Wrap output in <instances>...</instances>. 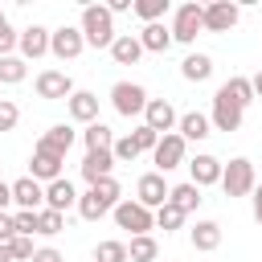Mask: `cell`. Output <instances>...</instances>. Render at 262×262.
I'll use <instances>...</instances> for the list:
<instances>
[{"label":"cell","mask_w":262,"mask_h":262,"mask_svg":"<svg viewBox=\"0 0 262 262\" xmlns=\"http://www.w3.org/2000/svg\"><path fill=\"white\" fill-rule=\"evenodd\" d=\"M78 29H82V41L94 45V49H111V41L119 37L115 33V16L106 4H86L82 16H78Z\"/></svg>","instance_id":"6da1fadb"},{"label":"cell","mask_w":262,"mask_h":262,"mask_svg":"<svg viewBox=\"0 0 262 262\" xmlns=\"http://www.w3.org/2000/svg\"><path fill=\"white\" fill-rule=\"evenodd\" d=\"M111 217H115V225L119 229H127L131 237H143V233H151L156 229V213L151 209H143L139 201H131V196H123L115 209H111Z\"/></svg>","instance_id":"7a4b0ae2"},{"label":"cell","mask_w":262,"mask_h":262,"mask_svg":"<svg viewBox=\"0 0 262 262\" xmlns=\"http://www.w3.org/2000/svg\"><path fill=\"white\" fill-rule=\"evenodd\" d=\"M254 184H258V172H254V164L246 156H233L229 164H221V188H225V196H250Z\"/></svg>","instance_id":"3957f363"},{"label":"cell","mask_w":262,"mask_h":262,"mask_svg":"<svg viewBox=\"0 0 262 262\" xmlns=\"http://www.w3.org/2000/svg\"><path fill=\"white\" fill-rule=\"evenodd\" d=\"M172 41H180V45H192L196 41V33H205V4H180L176 12H172Z\"/></svg>","instance_id":"277c9868"},{"label":"cell","mask_w":262,"mask_h":262,"mask_svg":"<svg viewBox=\"0 0 262 262\" xmlns=\"http://www.w3.org/2000/svg\"><path fill=\"white\" fill-rule=\"evenodd\" d=\"M111 106H115V115L135 119V115H143V106H147V90H143L139 82H115V86H111Z\"/></svg>","instance_id":"5b68a950"},{"label":"cell","mask_w":262,"mask_h":262,"mask_svg":"<svg viewBox=\"0 0 262 262\" xmlns=\"http://www.w3.org/2000/svg\"><path fill=\"white\" fill-rule=\"evenodd\" d=\"M184 156H188V143H184L176 131L160 135V143L151 147V164H156V172H160V176H164V172H172V168H180V164H184Z\"/></svg>","instance_id":"8992f818"},{"label":"cell","mask_w":262,"mask_h":262,"mask_svg":"<svg viewBox=\"0 0 262 262\" xmlns=\"http://www.w3.org/2000/svg\"><path fill=\"white\" fill-rule=\"evenodd\" d=\"M82 49H86V41H82L78 25H61V29L49 33V53L57 61H74V57H82Z\"/></svg>","instance_id":"52a82bcc"},{"label":"cell","mask_w":262,"mask_h":262,"mask_svg":"<svg viewBox=\"0 0 262 262\" xmlns=\"http://www.w3.org/2000/svg\"><path fill=\"white\" fill-rule=\"evenodd\" d=\"M33 90H37V98L57 102V98H70L78 86H74V78H70L66 70H41V74L33 78Z\"/></svg>","instance_id":"ba28073f"},{"label":"cell","mask_w":262,"mask_h":262,"mask_svg":"<svg viewBox=\"0 0 262 262\" xmlns=\"http://www.w3.org/2000/svg\"><path fill=\"white\" fill-rule=\"evenodd\" d=\"M176 106L168 102V98H147V106H143V127H151L156 135H168V131H176Z\"/></svg>","instance_id":"9c48e42d"},{"label":"cell","mask_w":262,"mask_h":262,"mask_svg":"<svg viewBox=\"0 0 262 262\" xmlns=\"http://www.w3.org/2000/svg\"><path fill=\"white\" fill-rule=\"evenodd\" d=\"M135 201L143 205V209H160L164 201H168V180L160 176V172H143L139 180H135Z\"/></svg>","instance_id":"30bf717a"},{"label":"cell","mask_w":262,"mask_h":262,"mask_svg":"<svg viewBox=\"0 0 262 262\" xmlns=\"http://www.w3.org/2000/svg\"><path fill=\"white\" fill-rule=\"evenodd\" d=\"M237 20H242V8L237 4H229V0L205 4V33H229Z\"/></svg>","instance_id":"8fae6325"},{"label":"cell","mask_w":262,"mask_h":262,"mask_svg":"<svg viewBox=\"0 0 262 262\" xmlns=\"http://www.w3.org/2000/svg\"><path fill=\"white\" fill-rule=\"evenodd\" d=\"M49 33H53V29H45V25H29V29H20V37H16L20 57H25V61L45 57V53H49Z\"/></svg>","instance_id":"7c38bea8"},{"label":"cell","mask_w":262,"mask_h":262,"mask_svg":"<svg viewBox=\"0 0 262 262\" xmlns=\"http://www.w3.org/2000/svg\"><path fill=\"white\" fill-rule=\"evenodd\" d=\"M242 119H246V111H242L237 102H229L225 94H213V111H209L213 131H237V127H242Z\"/></svg>","instance_id":"4fadbf2b"},{"label":"cell","mask_w":262,"mask_h":262,"mask_svg":"<svg viewBox=\"0 0 262 262\" xmlns=\"http://www.w3.org/2000/svg\"><path fill=\"white\" fill-rule=\"evenodd\" d=\"M8 188H12V205H16V209H29V213L45 209V184H37L33 176H20V180H12Z\"/></svg>","instance_id":"5bb4252c"},{"label":"cell","mask_w":262,"mask_h":262,"mask_svg":"<svg viewBox=\"0 0 262 262\" xmlns=\"http://www.w3.org/2000/svg\"><path fill=\"white\" fill-rule=\"evenodd\" d=\"M74 139H78V131H74L70 123H53V127L33 143V147H37V151H53V156H61V160H66V151L74 147Z\"/></svg>","instance_id":"9a60e30c"},{"label":"cell","mask_w":262,"mask_h":262,"mask_svg":"<svg viewBox=\"0 0 262 262\" xmlns=\"http://www.w3.org/2000/svg\"><path fill=\"white\" fill-rule=\"evenodd\" d=\"M61 164H66L61 156L33 147V156H29V176H33L37 184H53V180H61Z\"/></svg>","instance_id":"2e32d148"},{"label":"cell","mask_w":262,"mask_h":262,"mask_svg":"<svg viewBox=\"0 0 262 262\" xmlns=\"http://www.w3.org/2000/svg\"><path fill=\"white\" fill-rule=\"evenodd\" d=\"M188 176H192V184H196V188L221 184V160H217V156H209V151H196V156L188 160Z\"/></svg>","instance_id":"e0dca14e"},{"label":"cell","mask_w":262,"mask_h":262,"mask_svg":"<svg viewBox=\"0 0 262 262\" xmlns=\"http://www.w3.org/2000/svg\"><path fill=\"white\" fill-rule=\"evenodd\" d=\"M66 111H70L74 123L90 127V123H98V94H90V90H74V94L66 98Z\"/></svg>","instance_id":"ac0fdd59"},{"label":"cell","mask_w":262,"mask_h":262,"mask_svg":"<svg viewBox=\"0 0 262 262\" xmlns=\"http://www.w3.org/2000/svg\"><path fill=\"white\" fill-rule=\"evenodd\" d=\"M176 135L184 139V143H201V139H209L213 135V123H209V115H201V111H188V115H180L176 119Z\"/></svg>","instance_id":"d6986e66"},{"label":"cell","mask_w":262,"mask_h":262,"mask_svg":"<svg viewBox=\"0 0 262 262\" xmlns=\"http://www.w3.org/2000/svg\"><path fill=\"white\" fill-rule=\"evenodd\" d=\"M45 209H53V213H66V209H78V188L61 176V180H53V184H45Z\"/></svg>","instance_id":"ffe728a7"},{"label":"cell","mask_w":262,"mask_h":262,"mask_svg":"<svg viewBox=\"0 0 262 262\" xmlns=\"http://www.w3.org/2000/svg\"><path fill=\"white\" fill-rule=\"evenodd\" d=\"M115 172V156L111 151H86L82 156V180L86 184H98V180H106Z\"/></svg>","instance_id":"44dd1931"},{"label":"cell","mask_w":262,"mask_h":262,"mask_svg":"<svg viewBox=\"0 0 262 262\" xmlns=\"http://www.w3.org/2000/svg\"><path fill=\"white\" fill-rule=\"evenodd\" d=\"M111 57H115V66H135L139 57H143V45H139V37L135 33H119L115 41H111V49H106Z\"/></svg>","instance_id":"7402d4cb"},{"label":"cell","mask_w":262,"mask_h":262,"mask_svg":"<svg viewBox=\"0 0 262 262\" xmlns=\"http://www.w3.org/2000/svg\"><path fill=\"white\" fill-rule=\"evenodd\" d=\"M188 242H192V250L213 254V250L221 246V225H217V221H196V225L188 229Z\"/></svg>","instance_id":"603a6c76"},{"label":"cell","mask_w":262,"mask_h":262,"mask_svg":"<svg viewBox=\"0 0 262 262\" xmlns=\"http://www.w3.org/2000/svg\"><path fill=\"white\" fill-rule=\"evenodd\" d=\"M201 201H205V196H201V188H196L192 180H184V184L168 188V205H176L184 217H188V213H196V209H201Z\"/></svg>","instance_id":"cb8c5ba5"},{"label":"cell","mask_w":262,"mask_h":262,"mask_svg":"<svg viewBox=\"0 0 262 262\" xmlns=\"http://www.w3.org/2000/svg\"><path fill=\"white\" fill-rule=\"evenodd\" d=\"M139 37V45H143V53H164L168 45H172V29L160 20V25H143V33H135Z\"/></svg>","instance_id":"d4e9b609"},{"label":"cell","mask_w":262,"mask_h":262,"mask_svg":"<svg viewBox=\"0 0 262 262\" xmlns=\"http://www.w3.org/2000/svg\"><path fill=\"white\" fill-rule=\"evenodd\" d=\"M180 78L184 82H209L213 78V57L209 53H188L180 61Z\"/></svg>","instance_id":"484cf974"},{"label":"cell","mask_w":262,"mask_h":262,"mask_svg":"<svg viewBox=\"0 0 262 262\" xmlns=\"http://www.w3.org/2000/svg\"><path fill=\"white\" fill-rule=\"evenodd\" d=\"M217 94H225L229 102H237L242 111L254 102V86H250V78H242V74H233V78H225L221 86H217Z\"/></svg>","instance_id":"4316f807"},{"label":"cell","mask_w":262,"mask_h":262,"mask_svg":"<svg viewBox=\"0 0 262 262\" xmlns=\"http://www.w3.org/2000/svg\"><path fill=\"white\" fill-rule=\"evenodd\" d=\"M82 143H86V151H111V147H115V131L98 119V123H90V127L82 131Z\"/></svg>","instance_id":"83f0119b"},{"label":"cell","mask_w":262,"mask_h":262,"mask_svg":"<svg viewBox=\"0 0 262 262\" xmlns=\"http://www.w3.org/2000/svg\"><path fill=\"white\" fill-rule=\"evenodd\" d=\"M156 258H160V242H156L151 233L127 242V262H156Z\"/></svg>","instance_id":"f1b7e54d"},{"label":"cell","mask_w":262,"mask_h":262,"mask_svg":"<svg viewBox=\"0 0 262 262\" xmlns=\"http://www.w3.org/2000/svg\"><path fill=\"white\" fill-rule=\"evenodd\" d=\"M25 78H29V61H25L20 53L0 57V86H20Z\"/></svg>","instance_id":"f546056e"},{"label":"cell","mask_w":262,"mask_h":262,"mask_svg":"<svg viewBox=\"0 0 262 262\" xmlns=\"http://www.w3.org/2000/svg\"><path fill=\"white\" fill-rule=\"evenodd\" d=\"M168 8H172L168 0H135V4H131V12H135V16L143 20V25H160Z\"/></svg>","instance_id":"4dcf8cb0"},{"label":"cell","mask_w":262,"mask_h":262,"mask_svg":"<svg viewBox=\"0 0 262 262\" xmlns=\"http://www.w3.org/2000/svg\"><path fill=\"white\" fill-rule=\"evenodd\" d=\"M106 213H111V209H106L90 188H86V192H78V217H82V221H102Z\"/></svg>","instance_id":"1f68e13d"},{"label":"cell","mask_w":262,"mask_h":262,"mask_svg":"<svg viewBox=\"0 0 262 262\" xmlns=\"http://www.w3.org/2000/svg\"><path fill=\"white\" fill-rule=\"evenodd\" d=\"M156 229H164V233H176V229H184V213L176 209V205H160L156 209Z\"/></svg>","instance_id":"d6a6232c"},{"label":"cell","mask_w":262,"mask_h":262,"mask_svg":"<svg viewBox=\"0 0 262 262\" xmlns=\"http://www.w3.org/2000/svg\"><path fill=\"white\" fill-rule=\"evenodd\" d=\"M66 229V213H53V209H37V233L41 237H57Z\"/></svg>","instance_id":"836d02e7"},{"label":"cell","mask_w":262,"mask_h":262,"mask_svg":"<svg viewBox=\"0 0 262 262\" xmlns=\"http://www.w3.org/2000/svg\"><path fill=\"white\" fill-rule=\"evenodd\" d=\"M94 262H127V242L119 237H106L94 246Z\"/></svg>","instance_id":"e575fe53"},{"label":"cell","mask_w":262,"mask_h":262,"mask_svg":"<svg viewBox=\"0 0 262 262\" xmlns=\"http://www.w3.org/2000/svg\"><path fill=\"white\" fill-rule=\"evenodd\" d=\"M8 254H12V262H29V258L37 254V246H33V237H25V233H16V237L8 242Z\"/></svg>","instance_id":"d590c367"},{"label":"cell","mask_w":262,"mask_h":262,"mask_svg":"<svg viewBox=\"0 0 262 262\" xmlns=\"http://www.w3.org/2000/svg\"><path fill=\"white\" fill-rule=\"evenodd\" d=\"M131 143H135V151H139V156H143V151H151V147H156V143H160V135H156V131H151V127H143V123H139V127H135V131H131Z\"/></svg>","instance_id":"8d00e7d4"},{"label":"cell","mask_w":262,"mask_h":262,"mask_svg":"<svg viewBox=\"0 0 262 262\" xmlns=\"http://www.w3.org/2000/svg\"><path fill=\"white\" fill-rule=\"evenodd\" d=\"M111 156H115V164H131V160H139V151H135V143H131V135H123V139H115V147H111Z\"/></svg>","instance_id":"74e56055"},{"label":"cell","mask_w":262,"mask_h":262,"mask_svg":"<svg viewBox=\"0 0 262 262\" xmlns=\"http://www.w3.org/2000/svg\"><path fill=\"white\" fill-rule=\"evenodd\" d=\"M20 123V106L12 98H0V131H12Z\"/></svg>","instance_id":"f35d334b"},{"label":"cell","mask_w":262,"mask_h":262,"mask_svg":"<svg viewBox=\"0 0 262 262\" xmlns=\"http://www.w3.org/2000/svg\"><path fill=\"white\" fill-rule=\"evenodd\" d=\"M12 225H16V233L33 237V233H37V213H29V209H16V213H12Z\"/></svg>","instance_id":"ab89813d"},{"label":"cell","mask_w":262,"mask_h":262,"mask_svg":"<svg viewBox=\"0 0 262 262\" xmlns=\"http://www.w3.org/2000/svg\"><path fill=\"white\" fill-rule=\"evenodd\" d=\"M16 237V225H12V213H0V246H8Z\"/></svg>","instance_id":"60d3db41"},{"label":"cell","mask_w":262,"mask_h":262,"mask_svg":"<svg viewBox=\"0 0 262 262\" xmlns=\"http://www.w3.org/2000/svg\"><path fill=\"white\" fill-rule=\"evenodd\" d=\"M29 262H66V258H61V250H53V246H41V250H37Z\"/></svg>","instance_id":"b9f144b4"},{"label":"cell","mask_w":262,"mask_h":262,"mask_svg":"<svg viewBox=\"0 0 262 262\" xmlns=\"http://www.w3.org/2000/svg\"><path fill=\"white\" fill-rule=\"evenodd\" d=\"M250 205H254V221L262 225V184H254V192H250Z\"/></svg>","instance_id":"7bdbcfd3"},{"label":"cell","mask_w":262,"mask_h":262,"mask_svg":"<svg viewBox=\"0 0 262 262\" xmlns=\"http://www.w3.org/2000/svg\"><path fill=\"white\" fill-rule=\"evenodd\" d=\"M131 4H135V0H111L106 8H111V16H119V12H131Z\"/></svg>","instance_id":"ee69618b"},{"label":"cell","mask_w":262,"mask_h":262,"mask_svg":"<svg viewBox=\"0 0 262 262\" xmlns=\"http://www.w3.org/2000/svg\"><path fill=\"white\" fill-rule=\"evenodd\" d=\"M250 86H254V98H262V70H258V74L250 78Z\"/></svg>","instance_id":"f6af8a7d"},{"label":"cell","mask_w":262,"mask_h":262,"mask_svg":"<svg viewBox=\"0 0 262 262\" xmlns=\"http://www.w3.org/2000/svg\"><path fill=\"white\" fill-rule=\"evenodd\" d=\"M0 262H12V254H8V246H0Z\"/></svg>","instance_id":"bcb514c9"},{"label":"cell","mask_w":262,"mask_h":262,"mask_svg":"<svg viewBox=\"0 0 262 262\" xmlns=\"http://www.w3.org/2000/svg\"><path fill=\"white\" fill-rule=\"evenodd\" d=\"M4 25H8V16H4V12H0V29H4Z\"/></svg>","instance_id":"7dc6e473"}]
</instances>
